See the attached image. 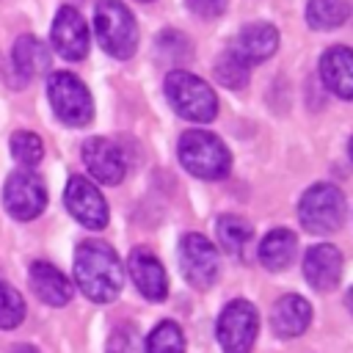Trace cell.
<instances>
[{"label":"cell","instance_id":"8992f818","mask_svg":"<svg viewBox=\"0 0 353 353\" xmlns=\"http://www.w3.org/2000/svg\"><path fill=\"white\" fill-rule=\"evenodd\" d=\"M47 97L55 116L69 127H85L94 119V99L72 72H52L47 77Z\"/></svg>","mask_w":353,"mask_h":353},{"label":"cell","instance_id":"ba28073f","mask_svg":"<svg viewBox=\"0 0 353 353\" xmlns=\"http://www.w3.org/2000/svg\"><path fill=\"white\" fill-rule=\"evenodd\" d=\"M179 265H182V276L196 290H210L221 276L218 248L204 234H196V232L179 240Z\"/></svg>","mask_w":353,"mask_h":353},{"label":"cell","instance_id":"484cf974","mask_svg":"<svg viewBox=\"0 0 353 353\" xmlns=\"http://www.w3.org/2000/svg\"><path fill=\"white\" fill-rule=\"evenodd\" d=\"M11 154L22 165H36L44 157V143L36 132H14L11 135Z\"/></svg>","mask_w":353,"mask_h":353},{"label":"cell","instance_id":"1f68e13d","mask_svg":"<svg viewBox=\"0 0 353 353\" xmlns=\"http://www.w3.org/2000/svg\"><path fill=\"white\" fill-rule=\"evenodd\" d=\"M138 3H152V0H138Z\"/></svg>","mask_w":353,"mask_h":353},{"label":"cell","instance_id":"2e32d148","mask_svg":"<svg viewBox=\"0 0 353 353\" xmlns=\"http://www.w3.org/2000/svg\"><path fill=\"white\" fill-rule=\"evenodd\" d=\"M320 77L331 94H336L339 99H353V50L350 47L325 50L320 58Z\"/></svg>","mask_w":353,"mask_h":353},{"label":"cell","instance_id":"4dcf8cb0","mask_svg":"<svg viewBox=\"0 0 353 353\" xmlns=\"http://www.w3.org/2000/svg\"><path fill=\"white\" fill-rule=\"evenodd\" d=\"M347 152H350V157H353V138H350V143H347Z\"/></svg>","mask_w":353,"mask_h":353},{"label":"cell","instance_id":"277c9868","mask_svg":"<svg viewBox=\"0 0 353 353\" xmlns=\"http://www.w3.org/2000/svg\"><path fill=\"white\" fill-rule=\"evenodd\" d=\"M94 30L102 50L113 58H130L138 47V25L121 0H99L94 8Z\"/></svg>","mask_w":353,"mask_h":353},{"label":"cell","instance_id":"9a60e30c","mask_svg":"<svg viewBox=\"0 0 353 353\" xmlns=\"http://www.w3.org/2000/svg\"><path fill=\"white\" fill-rule=\"evenodd\" d=\"M279 47V30L268 22H254V25H245L237 36H234V44H232V55L237 61H243L245 66L251 63H259L265 58H270Z\"/></svg>","mask_w":353,"mask_h":353},{"label":"cell","instance_id":"e0dca14e","mask_svg":"<svg viewBox=\"0 0 353 353\" xmlns=\"http://www.w3.org/2000/svg\"><path fill=\"white\" fill-rule=\"evenodd\" d=\"M312 323V306L301 295H281L270 312V328L276 336H301Z\"/></svg>","mask_w":353,"mask_h":353},{"label":"cell","instance_id":"44dd1931","mask_svg":"<svg viewBox=\"0 0 353 353\" xmlns=\"http://www.w3.org/2000/svg\"><path fill=\"white\" fill-rule=\"evenodd\" d=\"M350 3L347 0H309L306 3V22L314 30H331L347 22Z\"/></svg>","mask_w":353,"mask_h":353},{"label":"cell","instance_id":"5b68a950","mask_svg":"<svg viewBox=\"0 0 353 353\" xmlns=\"http://www.w3.org/2000/svg\"><path fill=\"white\" fill-rule=\"evenodd\" d=\"M345 212H347V204H345V196L336 185L331 182H317L312 185L301 204H298V215H301V223L306 232L312 234H331L342 226L345 221Z\"/></svg>","mask_w":353,"mask_h":353},{"label":"cell","instance_id":"6da1fadb","mask_svg":"<svg viewBox=\"0 0 353 353\" xmlns=\"http://www.w3.org/2000/svg\"><path fill=\"white\" fill-rule=\"evenodd\" d=\"M74 281L85 298L97 303L113 301L124 284L119 254L102 240H83L74 251Z\"/></svg>","mask_w":353,"mask_h":353},{"label":"cell","instance_id":"7a4b0ae2","mask_svg":"<svg viewBox=\"0 0 353 353\" xmlns=\"http://www.w3.org/2000/svg\"><path fill=\"white\" fill-rule=\"evenodd\" d=\"M179 163L199 179H223L232 168V154L218 135L207 130H188L179 138Z\"/></svg>","mask_w":353,"mask_h":353},{"label":"cell","instance_id":"ffe728a7","mask_svg":"<svg viewBox=\"0 0 353 353\" xmlns=\"http://www.w3.org/2000/svg\"><path fill=\"white\" fill-rule=\"evenodd\" d=\"M295 248H298V240L290 229H273L259 243V262L268 270H284L292 262Z\"/></svg>","mask_w":353,"mask_h":353},{"label":"cell","instance_id":"d4e9b609","mask_svg":"<svg viewBox=\"0 0 353 353\" xmlns=\"http://www.w3.org/2000/svg\"><path fill=\"white\" fill-rule=\"evenodd\" d=\"M22 320H25L22 295L11 284L0 281V328H17Z\"/></svg>","mask_w":353,"mask_h":353},{"label":"cell","instance_id":"83f0119b","mask_svg":"<svg viewBox=\"0 0 353 353\" xmlns=\"http://www.w3.org/2000/svg\"><path fill=\"white\" fill-rule=\"evenodd\" d=\"M108 353H138V339L135 331L130 328H116L110 342H108Z\"/></svg>","mask_w":353,"mask_h":353},{"label":"cell","instance_id":"52a82bcc","mask_svg":"<svg viewBox=\"0 0 353 353\" xmlns=\"http://www.w3.org/2000/svg\"><path fill=\"white\" fill-rule=\"evenodd\" d=\"M218 345L223 353H251L259 331V314L251 301H229L218 314Z\"/></svg>","mask_w":353,"mask_h":353},{"label":"cell","instance_id":"3957f363","mask_svg":"<svg viewBox=\"0 0 353 353\" xmlns=\"http://www.w3.org/2000/svg\"><path fill=\"white\" fill-rule=\"evenodd\" d=\"M165 97H168V105L176 110V116L188 121L204 124V121H212L218 113L215 91L201 77L185 69H171L165 74Z\"/></svg>","mask_w":353,"mask_h":353},{"label":"cell","instance_id":"ac0fdd59","mask_svg":"<svg viewBox=\"0 0 353 353\" xmlns=\"http://www.w3.org/2000/svg\"><path fill=\"white\" fill-rule=\"evenodd\" d=\"M50 52L36 36H19L11 50V72L17 74V85H25L36 74L47 72Z\"/></svg>","mask_w":353,"mask_h":353},{"label":"cell","instance_id":"cb8c5ba5","mask_svg":"<svg viewBox=\"0 0 353 353\" xmlns=\"http://www.w3.org/2000/svg\"><path fill=\"white\" fill-rule=\"evenodd\" d=\"M215 77L223 88L237 91V88H245V83H248V66L243 61H237L232 52H226L215 61Z\"/></svg>","mask_w":353,"mask_h":353},{"label":"cell","instance_id":"f1b7e54d","mask_svg":"<svg viewBox=\"0 0 353 353\" xmlns=\"http://www.w3.org/2000/svg\"><path fill=\"white\" fill-rule=\"evenodd\" d=\"M188 8L201 19H215L226 11V0H185Z\"/></svg>","mask_w":353,"mask_h":353},{"label":"cell","instance_id":"7402d4cb","mask_svg":"<svg viewBox=\"0 0 353 353\" xmlns=\"http://www.w3.org/2000/svg\"><path fill=\"white\" fill-rule=\"evenodd\" d=\"M215 234H218V243H221L223 251L240 254V251L248 245L254 229H251L248 221H243V218H237V215H221L218 223H215Z\"/></svg>","mask_w":353,"mask_h":353},{"label":"cell","instance_id":"8fae6325","mask_svg":"<svg viewBox=\"0 0 353 353\" xmlns=\"http://www.w3.org/2000/svg\"><path fill=\"white\" fill-rule=\"evenodd\" d=\"M50 39H52L55 52L66 61H80L88 55V25L80 17V11L72 6L58 8V14L52 19Z\"/></svg>","mask_w":353,"mask_h":353},{"label":"cell","instance_id":"7c38bea8","mask_svg":"<svg viewBox=\"0 0 353 353\" xmlns=\"http://www.w3.org/2000/svg\"><path fill=\"white\" fill-rule=\"evenodd\" d=\"M83 163L88 174L102 185H119L127 174L124 154L110 138H88L83 143Z\"/></svg>","mask_w":353,"mask_h":353},{"label":"cell","instance_id":"9c48e42d","mask_svg":"<svg viewBox=\"0 0 353 353\" xmlns=\"http://www.w3.org/2000/svg\"><path fill=\"white\" fill-rule=\"evenodd\" d=\"M3 201H6V210L11 212V218L33 221L47 207L44 179L36 176L33 171H14V174H8L6 188H3Z\"/></svg>","mask_w":353,"mask_h":353},{"label":"cell","instance_id":"30bf717a","mask_svg":"<svg viewBox=\"0 0 353 353\" xmlns=\"http://www.w3.org/2000/svg\"><path fill=\"white\" fill-rule=\"evenodd\" d=\"M63 201L66 210L72 212V218L88 229H105L108 226V204L99 193V188L94 182H88L85 176H69L66 190H63Z\"/></svg>","mask_w":353,"mask_h":353},{"label":"cell","instance_id":"603a6c76","mask_svg":"<svg viewBox=\"0 0 353 353\" xmlns=\"http://www.w3.org/2000/svg\"><path fill=\"white\" fill-rule=\"evenodd\" d=\"M146 353H185V334L174 320L157 323L146 336Z\"/></svg>","mask_w":353,"mask_h":353},{"label":"cell","instance_id":"f546056e","mask_svg":"<svg viewBox=\"0 0 353 353\" xmlns=\"http://www.w3.org/2000/svg\"><path fill=\"white\" fill-rule=\"evenodd\" d=\"M345 303H347V309H350V314H353V287L347 290V295H345Z\"/></svg>","mask_w":353,"mask_h":353},{"label":"cell","instance_id":"4fadbf2b","mask_svg":"<svg viewBox=\"0 0 353 353\" xmlns=\"http://www.w3.org/2000/svg\"><path fill=\"white\" fill-rule=\"evenodd\" d=\"M303 276L317 292H328L342 279V254L331 243H317L303 256Z\"/></svg>","mask_w":353,"mask_h":353},{"label":"cell","instance_id":"5bb4252c","mask_svg":"<svg viewBox=\"0 0 353 353\" xmlns=\"http://www.w3.org/2000/svg\"><path fill=\"white\" fill-rule=\"evenodd\" d=\"M127 270L132 276V284L138 287V292L146 301H163L168 295V276L165 268L160 265V259L146 251V248H135L127 259Z\"/></svg>","mask_w":353,"mask_h":353},{"label":"cell","instance_id":"d6986e66","mask_svg":"<svg viewBox=\"0 0 353 353\" xmlns=\"http://www.w3.org/2000/svg\"><path fill=\"white\" fill-rule=\"evenodd\" d=\"M28 279H30L33 292L44 303L63 306V303L72 301V284H69V279L58 268H52L50 262H33L30 270H28Z\"/></svg>","mask_w":353,"mask_h":353},{"label":"cell","instance_id":"4316f807","mask_svg":"<svg viewBox=\"0 0 353 353\" xmlns=\"http://www.w3.org/2000/svg\"><path fill=\"white\" fill-rule=\"evenodd\" d=\"M157 50L165 55L168 63H176V66H179V63L190 55V41H188L185 33L165 30V33H160V39H157Z\"/></svg>","mask_w":353,"mask_h":353}]
</instances>
